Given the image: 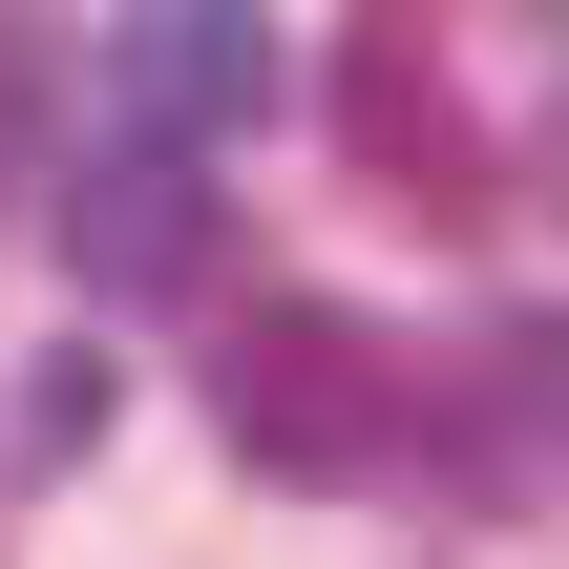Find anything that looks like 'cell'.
<instances>
[{
	"label": "cell",
	"mask_w": 569,
	"mask_h": 569,
	"mask_svg": "<svg viewBox=\"0 0 569 569\" xmlns=\"http://www.w3.org/2000/svg\"><path fill=\"white\" fill-rule=\"evenodd\" d=\"M422 338H380L359 296H253L232 317V359H211V422H232V465H274V486H380L401 443H422Z\"/></svg>",
	"instance_id": "cell-1"
},
{
	"label": "cell",
	"mask_w": 569,
	"mask_h": 569,
	"mask_svg": "<svg viewBox=\"0 0 569 569\" xmlns=\"http://www.w3.org/2000/svg\"><path fill=\"white\" fill-rule=\"evenodd\" d=\"M338 148H359V190H380L401 232H486V211H507V148H486V106H465V63H443L422 0L338 21Z\"/></svg>",
	"instance_id": "cell-2"
},
{
	"label": "cell",
	"mask_w": 569,
	"mask_h": 569,
	"mask_svg": "<svg viewBox=\"0 0 569 569\" xmlns=\"http://www.w3.org/2000/svg\"><path fill=\"white\" fill-rule=\"evenodd\" d=\"M253 106H274V21H253V0H127V21H106V127H127L148 169L232 148Z\"/></svg>",
	"instance_id": "cell-3"
},
{
	"label": "cell",
	"mask_w": 569,
	"mask_h": 569,
	"mask_svg": "<svg viewBox=\"0 0 569 569\" xmlns=\"http://www.w3.org/2000/svg\"><path fill=\"white\" fill-rule=\"evenodd\" d=\"M465 401H486V465L465 486H569V317H507V338H465Z\"/></svg>",
	"instance_id": "cell-4"
},
{
	"label": "cell",
	"mask_w": 569,
	"mask_h": 569,
	"mask_svg": "<svg viewBox=\"0 0 569 569\" xmlns=\"http://www.w3.org/2000/svg\"><path fill=\"white\" fill-rule=\"evenodd\" d=\"M63 253H84V296H169L190 253H211V211H190V169H106V190H63Z\"/></svg>",
	"instance_id": "cell-5"
},
{
	"label": "cell",
	"mask_w": 569,
	"mask_h": 569,
	"mask_svg": "<svg viewBox=\"0 0 569 569\" xmlns=\"http://www.w3.org/2000/svg\"><path fill=\"white\" fill-rule=\"evenodd\" d=\"M106 422H127V380H106V359H42V380H21V465H84Z\"/></svg>",
	"instance_id": "cell-6"
}]
</instances>
